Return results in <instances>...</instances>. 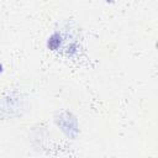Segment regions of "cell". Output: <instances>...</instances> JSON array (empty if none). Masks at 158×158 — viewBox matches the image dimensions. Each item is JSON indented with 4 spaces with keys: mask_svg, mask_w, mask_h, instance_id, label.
I'll return each instance as SVG.
<instances>
[{
    "mask_svg": "<svg viewBox=\"0 0 158 158\" xmlns=\"http://www.w3.org/2000/svg\"><path fill=\"white\" fill-rule=\"evenodd\" d=\"M1 70H2V65L0 64V72H1Z\"/></svg>",
    "mask_w": 158,
    "mask_h": 158,
    "instance_id": "cell-1",
    "label": "cell"
}]
</instances>
